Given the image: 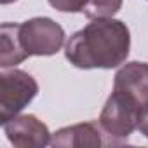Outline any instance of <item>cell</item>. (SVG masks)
<instances>
[{
    "label": "cell",
    "instance_id": "6da1fadb",
    "mask_svg": "<svg viewBox=\"0 0 148 148\" xmlns=\"http://www.w3.org/2000/svg\"><path fill=\"white\" fill-rule=\"evenodd\" d=\"M131 49V32L127 25L113 18H98L75 32L64 45L70 64L92 70H112L125 63Z\"/></svg>",
    "mask_w": 148,
    "mask_h": 148
},
{
    "label": "cell",
    "instance_id": "7a4b0ae2",
    "mask_svg": "<svg viewBox=\"0 0 148 148\" xmlns=\"http://www.w3.org/2000/svg\"><path fill=\"white\" fill-rule=\"evenodd\" d=\"M38 94V84L28 71L12 68L0 73V124L19 115Z\"/></svg>",
    "mask_w": 148,
    "mask_h": 148
},
{
    "label": "cell",
    "instance_id": "3957f363",
    "mask_svg": "<svg viewBox=\"0 0 148 148\" xmlns=\"http://www.w3.org/2000/svg\"><path fill=\"white\" fill-rule=\"evenodd\" d=\"M18 38L28 58L52 56L64 44V30L51 18H32L18 23Z\"/></svg>",
    "mask_w": 148,
    "mask_h": 148
},
{
    "label": "cell",
    "instance_id": "277c9868",
    "mask_svg": "<svg viewBox=\"0 0 148 148\" xmlns=\"http://www.w3.org/2000/svg\"><path fill=\"white\" fill-rule=\"evenodd\" d=\"M141 113L129 105L117 92H112L101 110L99 125L112 141V145H122L139 125Z\"/></svg>",
    "mask_w": 148,
    "mask_h": 148
},
{
    "label": "cell",
    "instance_id": "5b68a950",
    "mask_svg": "<svg viewBox=\"0 0 148 148\" xmlns=\"http://www.w3.org/2000/svg\"><path fill=\"white\" fill-rule=\"evenodd\" d=\"M113 92L132 105L141 117L148 115V63L129 61L122 64L113 79Z\"/></svg>",
    "mask_w": 148,
    "mask_h": 148
},
{
    "label": "cell",
    "instance_id": "8992f818",
    "mask_svg": "<svg viewBox=\"0 0 148 148\" xmlns=\"http://www.w3.org/2000/svg\"><path fill=\"white\" fill-rule=\"evenodd\" d=\"M4 132L18 148H44L52 138L49 127L35 115H16L4 124Z\"/></svg>",
    "mask_w": 148,
    "mask_h": 148
},
{
    "label": "cell",
    "instance_id": "52a82bcc",
    "mask_svg": "<svg viewBox=\"0 0 148 148\" xmlns=\"http://www.w3.org/2000/svg\"><path fill=\"white\" fill-rule=\"evenodd\" d=\"M105 131L101 125L96 122H84V124H75V125H68L59 131H56L51 138L52 146H101V145H110L106 139H103Z\"/></svg>",
    "mask_w": 148,
    "mask_h": 148
},
{
    "label": "cell",
    "instance_id": "ba28073f",
    "mask_svg": "<svg viewBox=\"0 0 148 148\" xmlns=\"http://www.w3.org/2000/svg\"><path fill=\"white\" fill-rule=\"evenodd\" d=\"M0 66L9 68L23 63L28 56L23 52L18 38V23H4L0 26Z\"/></svg>",
    "mask_w": 148,
    "mask_h": 148
},
{
    "label": "cell",
    "instance_id": "9c48e42d",
    "mask_svg": "<svg viewBox=\"0 0 148 148\" xmlns=\"http://www.w3.org/2000/svg\"><path fill=\"white\" fill-rule=\"evenodd\" d=\"M122 7V0H89L84 14L91 19L98 18H113Z\"/></svg>",
    "mask_w": 148,
    "mask_h": 148
},
{
    "label": "cell",
    "instance_id": "30bf717a",
    "mask_svg": "<svg viewBox=\"0 0 148 148\" xmlns=\"http://www.w3.org/2000/svg\"><path fill=\"white\" fill-rule=\"evenodd\" d=\"M59 12H84L89 0H47Z\"/></svg>",
    "mask_w": 148,
    "mask_h": 148
},
{
    "label": "cell",
    "instance_id": "8fae6325",
    "mask_svg": "<svg viewBox=\"0 0 148 148\" xmlns=\"http://www.w3.org/2000/svg\"><path fill=\"white\" fill-rule=\"evenodd\" d=\"M138 129H139V132H141V134L148 139V115H145V117L141 119V122H139Z\"/></svg>",
    "mask_w": 148,
    "mask_h": 148
},
{
    "label": "cell",
    "instance_id": "7c38bea8",
    "mask_svg": "<svg viewBox=\"0 0 148 148\" xmlns=\"http://www.w3.org/2000/svg\"><path fill=\"white\" fill-rule=\"evenodd\" d=\"M12 2H16V0H0V4H2V5H7V4H12Z\"/></svg>",
    "mask_w": 148,
    "mask_h": 148
}]
</instances>
